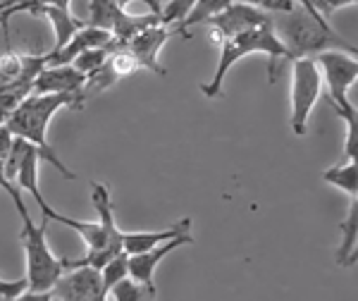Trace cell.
<instances>
[{
    "instance_id": "21",
    "label": "cell",
    "mask_w": 358,
    "mask_h": 301,
    "mask_svg": "<svg viewBox=\"0 0 358 301\" xmlns=\"http://www.w3.org/2000/svg\"><path fill=\"white\" fill-rule=\"evenodd\" d=\"M98 273H101L103 289H106V292H110L113 287H117L120 282L129 277V256H127L124 251L117 253V256L108 260V263L103 265V268L98 270Z\"/></svg>"
},
{
    "instance_id": "10",
    "label": "cell",
    "mask_w": 358,
    "mask_h": 301,
    "mask_svg": "<svg viewBox=\"0 0 358 301\" xmlns=\"http://www.w3.org/2000/svg\"><path fill=\"white\" fill-rule=\"evenodd\" d=\"M179 34H182L184 38L192 36V34H187L182 27H163V24L151 27V29H146V31L136 34V36L124 46V50L134 57L141 69H151V72L165 77L167 72L158 62V55H160V50H163V46L170 41L172 36H179Z\"/></svg>"
},
{
    "instance_id": "8",
    "label": "cell",
    "mask_w": 358,
    "mask_h": 301,
    "mask_svg": "<svg viewBox=\"0 0 358 301\" xmlns=\"http://www.w3.org/2000/svg\"><path fill=\"white\" fill-rule=\"evenodd\" d=\"M322 94V79L313 60H294L292 67V132L296 136L306 134L308 118L317 98Z\"/></svg>"
},
{
    "instance_id": "28",
    "label": "cell",
    "mask_w": 358,
    "mask_h": 301,
    "mask_svg": "<svg viewBox=\"0 0 358 301\" xmlns=\"http://www.w3.org/2000/svg\"><path fill=\"white\" fill-rule=\"evenodd\" d=\"M0 301H50V294H34V292H22L15 299H0Z\"/></svg>"
},
{
    "instance_id": "7",
    "label": "cell",
    "mask_w": 358,
    "mask_h": 301,
    "mask_svg": "<svg viewBox=\"0 0 358 301\" xmlns=\"http://www.w3.org/2000/svg\"><path fill=\"white\" fill-rule=\"evenodd\" d=\"M313 62H315L317 72H320L322 86H327V101L332 103L334 110H339V113L354 110V106H351V101H349V89L358 79L356 57L330 50V53L313 57Z\"/></svg>"
},
{
    "instance_id": "11",
    "label": "cell",
    "mask_w": 358,
    "mask_h": 301,
    "mask_svg": "<svg viewBox=\"0 0 358 301\" xmlns=\"http://www.w3.org/2000/svg\"><path fill=\"white\" fill-rule=\"evenodd\" d=\"M48 294L50 301H110L103 289L101 273L94 268L65 270Z\"/></svg>"
},
{
    "instance_id": "23",
    "label": "cell",
    "mask_w": 358,
    "mask_h": 301,
    "mask_svg": "<svg viewBox=\"0 0 358 301\" xmlns=\"http://www.w3.org/2000/svg\"><path fill=\"white\" fill-rule=\"evenodd\" d=\"M108 57H110V53H108L106 46H103V48H94V50H84L82 55H77V57L72 60V67L77 69L79 74L89 77V74L98 72V69L106 65Z\"/></svg>"
},
{
    "instance_id": "9",
    "label": "cell",
    "mask_w": 358,
    "mask_h": 301,
    "mask_svg": "<svg viewBox=\"0 0 358 301\" xmlns=\"http://www.w3.org/2000/svg\"><path fill=\"white\" fill-rule=\"evenodd\" d=\"M268 22H270V17L261 13L253 3H232V0H229L220 13L206 22V27L210 29L213 41L220 46L222 41L246 31V29L263 27V24H268Z\"/></svg>"
},
{
    "instance_id": "15",
    "label": "cell",
    "mask_w": 358,
    "mask_h": 301,
    "mask_svg": "<svg viewBox=\"0 0 358 301\" xmlns=\"http://www.w3.org/2000/svg\"><path fill=\"white\" fill-rule=\"evenodd\" d=\"M182 234H192V218L175 220L170 227L153 230V232H122V251L127 256H138Z\"/></svg>"
},
{
    "instance_id": "16",
    "label": "cell",
    "mask_w": 358,
    "mask_h": 301,
    "mask_svg": "<svg viewBox=\"0 0 358 301\" xmlns=\"http://www.w3.org/2000/svg\"><path fill=\"white\" fill-rule=\"evenodd\" d=\"M108 43H110V34L108 31L84 27L74 34L72 41H69L65 48L55 50V53H43V62H45V67H65V65H72L74 57L82 55L84 50L103 48V46H108Z\"/></svg>"
},
{
    "instance_id": "25",
    "label": "cell",
    "mask_w": 358,
    "mask_h": 301,
    "mask_svg": "<svg viewBox=\"0 0 358 301\" xmlns=\"http://www.w3.org/2000/svg\"><path fill=\"white\" fill-rule=\"evenodd\" d=\"M315 8V13L320 15V17H330V15H334L337 10H342V8H349V5H356V0H315V3H310Z\"/></svg>"
},
{
    "instance_id": "18",
    "label": "cell",
    "mask_w": 358,
    "mask_h": 301,
    "mask_svg": "<svg viewBox=\"0 0 358 301\" xmlns=\"http://www.w3.org/2000/svg\"><path fill=\"white\" fill-rule=\"evenodd\" d=\"M339 232H342V241H339L337 251H334V260L342 268H349V265L356 263V241H358V201L351 199L349 211H346V218L339 225Z\"/></svg>"
},
{
    "instance_id": "3",
    "label": "cell",
    "mask_w": 358,
    "mask_h": 301,
    "mask_svg": "<svg viewBox=\"0 0 358 301\" xmlns=\"http://www.w3.org/2000/svg\"><path fill=\"white\" fill-rule=\"evenodd\" d=\"M60 108H72V110H82L84 101L79 96H27L24 101L17 106L10 118L5 120L3 130L10 136L22 139L29 146H34L38 150L43 160H48L50 165L67 179H77V172H72L67 165H62V160L57 158V153L50 148L48 144V125L55 118V113Z\"/></svg>"
},
{
    "instance_id": "20",
    "label": "cell",
    "mask_w": 358,
    "mask_h": 301,
    "mask_svg": "<svg viewBox=\"0 0 358 301\" xmlns=\"http://www.w3.org/2000/svg\"><path fill=\"white\" fill-rule=\"evenodd\" d=\"M108 299L110 301H158V292L155 287H146V285H138L131 277L120 282L117 287H113L108 292Z\"/></svg>"
},
{
    "instance_id": "13",
    "label": "cell",
    "mask_w": 358,
    "mask_h": 301,
    "mask_svg": "<svg viewBox=\"0 0 358 301\" xmlns=\"http://www.w3.org/2000/svg\"><path fill=\"white\" fill-rule=\"evenodd\" d=\"M194 244V237L192 234H182L175 237V239L165 241V244L151 248L146 253H138V256H129V277L138 285H146V287H155L153 277H155V268L160 265L167 253L177 251L179 246H192Z\"/></svg>"
},
{
    "instance_id": "6",
    "label": "cell",
    "mask_w": 358,
    "mask_h": 301,
    "mask_svg": "<svg viewBox=\"0 0 358 301\" xmlns=\"http://www.w3.org/2000/svg\"><path fill=\"white\" fill-rule=\"evenodd\" d=\"M43 67V53H0V127L27 96H31L34 82Z\"/></svg>"
},
{
    "instance_id": "4",
    "label": "cell",
    "mask_w": 358,
    "mask_h": 301,
    "mask_svg": "<svg viewBox=\"0 0 358 301\" xmlns=\"http://www.w3.org/2000/svg\"><path fill=\"white\" fill-rule=\"evenodd\" d=\"M5 192L13 196L17 213L22 218V230H20V244L24 248V258H27V292L34 294H45L53 289V285L60 280L62 270V260L50 251L48 246V223H34L29 216L24 199H22L20 189L15 184H8Z\"/></svg>"
},
{
    "instance_id": "14",
    "label": "cell",
    "mask_w": 358,
    "mask_h": 301,
    "mask_svg": "<svg viewBox=\"0 0 358 301\" xmlns=\"http://www.w3.org/2000/svg\"><path fill=\"white\" fill-rule=\"evenodd\" d=\"M38 160H41L38 150L34 148V146H29L27 153H24V158H22L20 167H17V175H15L13 184H15L17 189H24V192H29V196L36 201L38 211H41V220H43V223H55V220H57V211L43 199L41 189H38Z\"/></svg>"
},
{
    "instance_id": "17",
    "label": "cell",
    "mask_w": 358,
    "mask_h": 301,
    "mask_svg": "<svg viewBox=\"0 0 358 301\" xmlns=\"http://www.w3.org/2000/svg\"><path fill=\"white\" fill-rule=\"evenodd\" d=\"M38 15H43L45 20H50V24H53V31H55L53 50H48V53H55V50L65 48V46L72 41L74 34H77L79 29H84L82 22H79L77 17L72 15V10H69V3H65V0L41 3V10H38Z\"/></svg>"
},
{
    "instance_id": "19",
    "label": "cell",
    "mask_w": 358,
    "mask_h": 301,
    "mask_svg": "<svg viewBox=\"0 0 358 301\" xmlns=\"http://www.w3.org/2000/svg\"><path fill=\"white\" fill-rule=\"evenodd\" d=\"M322 179L332 187L342 189L346 196L356 199L358 196V165L356 163H344V165H334L330 170L322 172Z\"/></svg>"
},
{
    "instance_id": "26",
    "label": "cell",
    "mask_w": 358,
    "mask_h": 301,
    "mask_svg": "<svg viewBox=\"0 0 358 301\" xmlns=\"http://www.w3.org/2000/svg\"><path fill=\"white\" fill-rule=\"evenodd\" d=\"M10 144H13V136L0 127V187H8V179H5V163H8V153H10Z\"/></svg>"
},
{
    "instance_id": "22",
    "label": "cell",
    "mask_w": 358,
    "mask_h": 301,
    "mask_svg": "<svg viewBox=\"0 0 358 301\" xmlns=\"http://www.w3.org/2000/svg\"><path fill=\"white\" fill-rule=\"evenodd\" d=\"M227 3L229 0H194L192 13H189V17L184 20V29H187V34L192 27H206V22L220 13Z\"/></svg>"
},
{
    "instance_id": "5",
    "label": "cell",
    "mask_w": 358,
    "mask_h": 301,
    "mask_svg": "<svg viewBox=\"0 0 358 301\" xmlns=\"http://www.w3.org/2000/svg\"><path fill=\"white\" fill-rule=\"evenodd\" d=\"M217 48H220V62H217L215 74H213L210 82L201 86V94L206 98L222 96V84H224V77L229 74V69L248 55H253V53L268 55V82L270 84L277 82V60H289V53H287V48L280 43V38L275 36L270 22L263 27L246 29V31L236 34V36L222 41Z\"/></svg>"
},
{
    "instance_id": "24",
    "label": "cell",
    "mask_w": 358,
    "mask_h": 301,
    "mask_svg": "<svg viewBox=\"0 0 358 301\" xmlns=\"http://www.w3.org/2000/svg\"><path fill=\"white\" fill-rule=\"evenodd\" d=\"M108 65H110V69L115 72V77L117 79H124L129 77V74L138 72V62L131 57L127 50H117V53H110V57H108Z\"/></svg>"
},
{
    "instance_id": "1",
    "label": "cell",
    "mask_w": 358,
    "mask_h": 301,
    "mask_svg": "<svg viewBox=\"0 0 358 301\" xmlns=\"http://www.w3.org/2000/svg\"><path fill=\"white\" fill-rule=\"evenodd\" d=\"M275 36L287 48L289 60H313V57L337 50L356 57V43H349L330 27L325 17L315 13L310 0L294 5L292 13L268 15Z\"/></svg>"
},
{
    "instance_id": "2",
    "label": "cell",
    "mask_w": 358,
    "mask_h": 301,
    "mask_svg": "<svg viewBox=\"0 0 358 301\" xmlns=\"http://www.w3.org/2000/svg\"><path fill=\"white\" fill-rule=\"evenodd\" d=\"M91 201L96 206L98 220L96 223H82V220L67 218L62 213H57L55 223H62L65 227H72L74 232L82 237V241L86 244V256L84 258H60L62 260V270H74V268H94L101 270L103 265L110 258H115L117 253H122V230L117 227V220H115V206H113V196L108 184L103 182H91Z\"/></svg>"
},
{
    "instance_id": "27",
    "label": "cell",
    "mask_w": 358,
    "mask_h": 301,
    "mask_svg": "<svg viewBox=\"0 0 358 301\" xmlns=\"http://www.w3.org/2000/svg\"><path fill=\"white\" fill-rule=\"evenodd\" d=\"M22 292H27L24 280H3L0 277V299H15Z\"/></svg>"
},
{
    "instance_id": "29",
    "label": "cell",
    "mask_w": 358,
    "mask_h": 301,
    "mask_svg": "<svg viewBox=\"0 0 358 301\" xmlns=\"http://www.w3.org/2000/svg\"><path fill=\"white\" fill-rule=\"evenodd\" d=\"M0 8H3V0H0Z\"/></svg>"
},
{
    "instance_id": "12",
    "label": "cell",
    "mask_w": 358,
    "mask_h": 301,
    "mask_svg": "<svg viewBox=\"0 0 358 301\" xmlns=\"http://www.w3.org/2000/svg\"><path fill=\"white\" fill-rule=\"evenodd\" d=\"M86 77L72 65L65 67H43L34 82L31 94L36 96H79L82 98ZM84 101V98H82Z\"/></svg>"
}]
</instances>
